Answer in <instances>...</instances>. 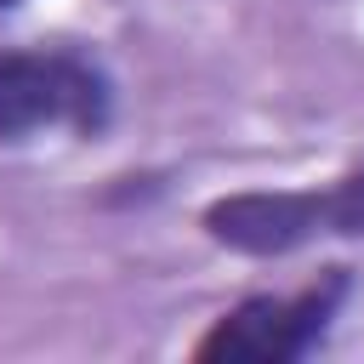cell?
Masks as SVG:
<instances>
[{
    "label": "cell",
    "instance_id": "cell-1",
    "mask_svg": "<svg viewBox=\"0 0 364 364\" xmlns=\"http://www.w3.org/2000/svg\"><path fill=\"white\" fill-rule=\"evenodd\" d=\"M199 233L216 250L279 262L324 239H364V165L307 188H233L199 210Z\"/></svg>",
    "mask_w": 364,
    "mask_h": 364
},
{
    "label": "cell",
    "instance_id": "cell-2",
    "mask_svg": "<svg viewBox=\"0 0 364 364\" xmlns=\"http://www.w3.org/2000/svg\"><path fill=\"white\" fill-rule=\"evenodd\" d=\"M353 290H358L353 267L347 262H324L296 290L239 296L233 307H222L193 336L188 353L199 364H301V358H313L330 341V330L347 313Z\"/></svg>",
    "mask_w": 364,
    "mask_h": 364
},
{
    "label": "cell",
    "instance_id": "cell-3",
    "mask_svg": "<svg viewBox=\"0 0 364 364\" xmlns=\"http://www.w3.org/2000/svg\"><path fill=\"white\" fill-rule=\"evenodd\" d=\"M114 125V80L80 46H11L0 51V142H34L51 131L102 136Z\"/></svg>",
    "mask_w": 364,
    "mask_h": 364
},
{
    "label": "cell",
    "instance_id": "cell-4",
    "mask_svg": "<svg viewBox=\"0 0 364 364\" xmlns=\"http://www.w3.org/2000/svg\"><path fill=\"white\" fill-rule=\"evenodd\" d=\"M17 6H23V0H0V11H17Z\"/></svg>",
    "mask_w": 364,
    "mask_h": 364
}]
</instances>
